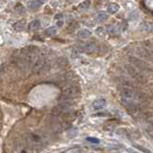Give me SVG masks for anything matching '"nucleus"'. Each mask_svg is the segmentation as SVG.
Listing matches in <instances>:
<instances>
[{"label": "nucleus", "mask_w": 153, "mask_h": 153, "mask_svg": "<svg viewBox=\"0 0 153 153\" xmlns=\"http://www.w3.org/2000/svg\"><path fill=\"white\" fill-rule=\"evenodd\" d=\"M25 24H26L25 20H18L17 22H15V23L13 24V29H15V31H16V32H21L25 28Z\"/></svg>", "instance_id": "obj_13"}, {"label": "nucleus", "mask_w": 153, "mask_h": 153, "mask_svg": "<svg viewBox=\"0 0 153 153\" xmlns=\"http://www.w3.org/2000/svg\"><path fill=\"white\" fill-rule=\"evenodd\" d=\"M108 18V15H106L105 13H99L97 15H96V21L98 23H101V22H104L105 20H107Z\"/></svg>", "instance_id": "obj_16"}, {"label": "nucleus", "mask_w": 153, "mask_h": 153, "mask_svg": "<svg viewBox=\"0 0 153 153\" xmlns=\"http://www.w3.org/2000/svg\"><path fill=\"white\" fill-rule=\"evenodd\" d=\"M22 153H25V152H22Z\"/></svg>", "instance_id": "obj_31"}, {"label": "nucleus", "mask_w": 153, "mask_h": 153, "mask_svg": "<svg viewBox=\"0 0 153 153\" xmlns=\"http://www.w3.org/2000/svg\"><path fill=\"white\" fill-rule=\"evenodd\" d=\"M90 5H91V2H90V0H84L83 2H81V3L79 5V9L86 10V9H88V8L90 7Z\"/></svg>", "instance_id": "obj_20"}, {"label": "nucleus", "mask_w": 153, "mask_h": 153, "mask_svg": "<svg viewBox=\"0 0 153 153\" xmlns=\"http://www.w3.org/2000/svg\"><path fill=\"white\" fill-rule=\"evenodd\" d=\"M62 17H63V15H62L61 13H58V15H56L55 16V19H56V20H60V19H63Z\"/></svg>", "instance_id": "obj_29"}, {"label": "nucleus", "mask_w": 153, "mask_h": 153, "mask_svg": "<svg viewBox=\"0 0 153 153\" xmlns=\"http://www.w3.org/2000/svg\"><path fill=\"white\" fill-rule=\"evenodd\" d=\"M38 54H39V49L36 46H34V45H29V46L22 48L20 51V55L27 56H33V58L38 56Z\"/></svg>", "instance_id": "obj_7"}, {"label": "nucleus", "mask_w": 153, "mask_h": 153, "mask_svg": "<svg viewBox=\"0 0 153 153\" xmlns=\"http://www.w3.org/2000/svg\"><path fill=\"white\" fill-rule=\"evenodd\" d=\"M40 21L39 20H34L29 25V31L30 32H36L40 28Z\"/></svg>", "instance_id": "obj_12"}, {"label": "nucleus", "mask_w": 153, "mask_h": 153, "mask_svg": "<svg viewBox=\"0 0 153 153\" xmlns=\"http://www.w3.org/2000/svg\"><path fill=\"white\" fill-rule=\"evenodd\" d=\"M41 0H32L29 3V8L32 11H36L41 6Z\"/></svg>", "instance_id": "obj_14"}, {"label": "nucleus", "mask_w": 153, "mask_h": 153, "mask_svg": "<svg viewBox=\"0 0 153 153\" xmlns=\"http://www.w3.org/2000/svg\"><path fill=\"white\" fill-rule=\"evenodd\" d=\"M50 69V64L47 60V58L44 55H38L36 61L34 62L32 67V72L36 75L46 72Z\"/></svg>", "instance_id": "obj_3"}, {"label": "nucleus", "mask_w": 153, "mask_h": 153, "mask_svg": "<svg viewBox=\"0 0 153 153\" xmlns=\"http://www.w3.org/2000/svg\"><path fill=\"white\" fill-rule=\"evenodd\" d=\"M108 31H109V33L111 34V35H112V34H117V33L119 32L118 29H117V28H116L115 26H110L109 29H108Z\"/></svg>", "instance_id": "obj_25"}, {"label": "nucleus", "mask_w": 153, "mask_h": 153, "mask_svg": "<svg viewBox=\"0 0 153 153\" xmlns=\"http://www.w3.org/2000/svg\"><path fill=\"white\" fill-rule=\"evenodd\" d=\"M28 144L34 149H39L45 144V138L39 133H33L28 137Z\"/></svg>", "instance_id": "obj_6"}, {"label": "nucleus", "mask_w": 153, "mask_h": 153, "mask_svg": "<svg viewBox=\"0 0 153 153\" xmlns=\"http://www.w3.org/2000/svg\"><path fill=\"white\" fill-rule=\"evenodd\" d=\"M127 59H128L129 63L132 64L133 66L136 67L137 69L144 74V75H146V74H149L152 71V69L150 68V66L146 63V61H144L143 59L137 58L135 56H127Z\"/></svg>", "instance_id": "obj_5"}, {"label": "nucleus", "mask_w": 153, "mask_h": 153, "mask_svg": "<svg viewBox=\"0 0 153 153\" xmlns=\"http://www.w3.org/2000/svg\"><path fill=\"white\" fill-rule=\"evenodd\" d=\"M79 51L86 53V54H93L96 51V45H95V43L89 42V43H86L85 45H83V46L80 47Z\"/></svg>", "instance_id": "obj_8"}, {"label": "nucleus", "mask_w": 153, "mask_h": 153, "mask_svg": "<svg viewBox=\"0 0 153 153\" xmlns=\"http://www.w3.org/2000/svg\"><path fill=\"white\" fill-rule=\"evenodd\" d=\"M86 140L88 141L89 143H91V144H99V143H100V140H99V139L93 138V137H88Z\"/></svg>", "instance_id": "obj_24"}, {"label": "nucleus", "mask_w": 153, "mask_h": 153, "mask_svg": "<svg viewBox=\"0 0 153 153\" xmlns=\"http://www.w3.org/2000/svg\"><path fill=\"white\" fill-rule=\"evenodd\" d=\"M140 30L146 33L153 32V23H150L148 21H144L140 25Z\"/></svg>", "instance_id": "obj_10"}, {"label": "nucleus", "mask_w": 153, "mask_h": 153, "mask_svg": "<svg viewBox=\"0 0 153 153\" xmlns=\"http://www.w3.org/2000/svg\"><path fill=\"white\" fill-rule=\"evenodd\" d=\"M121 104L125 107L127 113L134 119H139L143 118V111H142L140 105L135 103V101L133 100H128V99H123L121 98Z\"/></svg>", "instance_id": "obj_1"}, {"label": "nucleus", "mask_w": 153, "mask_h": 153, "mask_svg": "<svg viewBox=\"0 0 153 153\" xmlns=\"http://www.w3.org/2000/svg\"><path fill=\"white\" fill-rule=\"evenodd\" d=\"M143 118L150 126H153V114L152 113H144Z\"/></svg>", "instance_id": "obj_15"}, {"label": "nucleus", "mask_w": 153, "mask_h": 153, "mask_svg": "<svg viewBox=\"0 0 153 153\" xmlns=\"http://www.w3.org/2000/svg\"><path fill=\"white\" fill-rule=\"evenodd\" d=\"M91 35L92 34L89 30L83 29V30H81L80 32L78 33V38L80 39H87L91 36Z\"/></svg>", "instance_id": "obj_11"}, {"label": "nucleus", "mask_w": 153, "mask_h": 153, "mask_svg": "<svg viewBox=\"0 0 153 153\" xmlns=\"http://www.w3.org/2000/svg\"><path fill=\"white\" fill-rule=\"evenodd\" d=\"M107 10H108L109 13L114 15V13H116L119 10H120V6H119L118 4H116V3H112V4L109 5V7H108V9H107Z\"/></svg>", "instance_id": "obj_18"}, {"label": "nucleus", "mask_w": 153, "mask_h": 153, "mask_svg": "<svg viewBox=\"0 0 153 153\" xmlns=\"http://www.w3.org/2000/svg\"><path fill=\"white\" fill-rule=\"evenodd\" d=\"M133 146L134 147H136L137 149H139L140 151H142V152H144V153H150V151L148 149H146V147H143V146H139V144H133Z\"/></svg>", "instance_id": "obj_21"}, {"label": "nucleus", "mask_w": 153, "mask_h": 153, "mask_svg": "<svg viewBox=\"0 0 153 153\" xmlns=\"http://www.w3.org/2000/svg\"><path fill=\"white\" fill-rule=\"evenodd\" d=\"M94 116H97V117H107V116H109V113L108 112H100V113H97V114H95Z\"/></svg>", "instance_id": "obj_26"}, {"label": "nucleus", "mask_w": 153, "mask_h": 153, "mask_svg": "<svg viewBox=\"0 0 153 153\" xmlns=\"http://www.w3.org/2000/svg\"><path fill=\"white\" fill-rule=\"evenodd\" d=\"M56 65H58V68H65L68 65V60L67 58H58V60H56Z\"/></svg>", "instance_id": "obj_17"}, {"label": "nucleus", "mask_w": 153, "mask_h": 153, "mask_svg": "<svg viewBox=\"0 0 153 153\" xmlns=\"http://www.w3.org/2000/svg\"><path fill=\"white\" fill-rule=\"evenodd\" d=\"M46 32H47V34L49 36H53V35H55V34L56 33V30L55 27H50V28H48Z\"/></svg>", "instance_id": "obj_22"}, {"label": "nucleus", "mask_w": 153, "mask_h": 153, "mask_svg": "<svg viewBox=\"0 0 153 153\" xmlns=\"http://www.w3.org/2000/svg\"><path fill=\"white\" fill-rule=\"evenodd\" d=\"M146 134L150 136L151 138H153V126H148V127H146Z\"/></svg>", "instance_id": "obj_23"}, {"label": "nucleus", "mask_w": 153, "mask_h": 153, "mask_svg": "<svg viewBox=\"0 0 153 153\" xmlns=\"http://www.w3.org/2000/svg\"><path fill=\"white\" fill-rule=\"evenodd\" d=\"M143 44H144V45H146V46H147V47H149L150 49H152V50H153V41H151V40L144 41Z\"/></svg>", "instance_id": "obj_28"}, {"label": "nucleus", "mask_w": 153, "mask_h": 153, "mask_svg": "<svg viewBox=\"0 0 153 153\" xmlns=\"http://www.w3.org/2000/svg\"><path fill=\"white\" fill-rule=\"evenodd\" d=\"M123 68L124 73H125L127 76H129L130 78H131L136 83L144 84V83H146V76H144L142 72H140V71H139L137 68L133 66L132 64L125 63V64H123Z\"/></svg>", "instance_id": "obj_2"}, {"label": "nucleus", "mask_w": 153, "mask_h": 153, "mask_svg": "<svg viewBox=\"0 0 153 153\" xmlns=\"http://www.w3.org/2000/svg\"><path fill=\"white\" fill-rule=\"evenodd\" d=\"M16 12H17L19 15H21V13H23L25 11H24V8L22 5H18L17 7H16Z\"/></svg>", "instance_id": "obj_27"}, {"label": "nucleus", "mask_w": 153, "mask_h": 153, "mask_svg": "<svg viewBox=\"0 0 153 153\" xmlns=\"http://www.w3.org/2000/svg\"><path fill=\"white\" fill-rule=\"evenodd\" d=\"M116 134L121 136V137H124V138H128L129 137V133L126 129L124 128H119L117 131H116Z\"/></svg>", "instance_id": "obj_19"}, {"label": "nucleus", "mask_w": 153, "mask_h": 153, "mask_svg": "<svg viewBox=\"0 0 153 153\" xmlns=\"http://www.w3.org/2000/svg\"><path fill=\"white\" fill-rule=\"evenodd\" d=\"M105 104H106V100H105V99L99 98V99H97V100H95L94 101H93L92 107L95 110H99V109L103 108V107L105 106Z\"/></svg>", "instance_id": "obj_9"}, {"label": "nucleus", "mask_w": 153, "mask_h": 153, "mask_svg": "<svg viewBox=\"0 0 153 153\" xmlns=\"http://www.w3.org/2000/svg\"><path fill=\"white\" fill-rule=\"evenodd\" d=\"M81 93V89L78 85H69L68 87H66L62 93L59 96V100L61 101H68L70 100H73V99H76L79 97Z\"/></svg>", "instance_id": "obj_4"}, {"label": "nucleus", "mask_w": 153, "mask_h": 153, "mask_svg": "<svg viewBox=\"0 0 153 153\" xmlns=\"http://www.w3.org/2000/svg\"><path fill=\"white\" fill-rule=\"evenodd\" d=\"M56 25L58 27H61L63 25V19H60V20H56Z\"/></svg>", "instance_id": "obj_30"}]
</instances>
